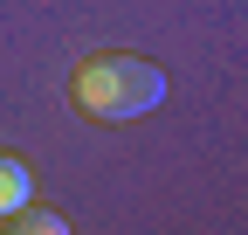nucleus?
Instances as JSON below:
<instances>
[{
  "mask_svg": "<svg viewBox=\"0 0 248 235\" xmlns=\"http://www.w3.org/2000/svg\"><path fill=\"white\" fill-rule=\"evenodd\" d=\"M69 104L90 118V125H131V118L166 104V69L145 63V55H124V49H97V55L76 63Z\"/></svg>",
  "mask_w": 248,
  "mask_h": 235,
  "instance_id": "1",
  "label": "nucleus"
},
{
  "mask_svg": "<svg viewBox=\"0 0 248 235\" xmlns=\"http://www.w3.org/2000/svg\"><path fill=\"white\" fill-rule=\"evenodd\" d=\"M28 201H35V173H28V159L0 152V221H14Z\"/></svg>",
  "mask_w": 248,
  "mask_h": 235,
  "instance_id": "2",
  "label": "nucleus"
},
{
  "mask_svg": "<svg viewBox=\"0 0 248 235\" xmlns=\"http://www.w3.org/2000/svg\"><path fill=\"white\" fill-rule=\"evenodd\" d=\"M14 228H21V235H62V228H69V221H62L55 208H35V201H28V208L14 215Z\"/></svg>",
  "mask_w": 248,
  "mask_h": 235,
  "instance_id": "3",
  "label": "nucleus"
}]
</instances>
